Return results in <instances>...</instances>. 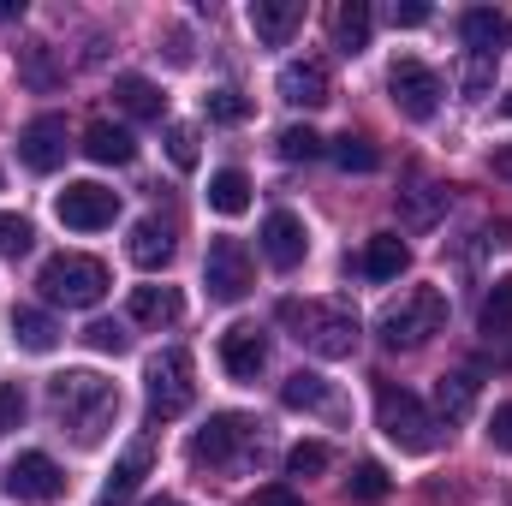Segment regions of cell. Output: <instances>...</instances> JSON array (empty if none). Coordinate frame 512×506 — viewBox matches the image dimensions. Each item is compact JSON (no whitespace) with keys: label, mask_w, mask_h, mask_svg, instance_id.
<instances>
[{"label":"cell","mask_w":512,"mask_h":506,"mask_svg":"<svg viewBox=\"0 0 512 506\" xmlns=\"http://www.w3.org/2000/svg\"><path fill=\"white\" fill-rule=\"evenodd\" d=\"M48 405L72 429L78 447H102L114 417H120V387L108 376H96V370H66V376L48 381Z\"/></svg>","instance_id":"6da1fadb"},{"label":"cell","mask_w":512,"mask_h":506,"mask_svg":"<svg viewBox=\"0 0 512 506\" xmlns=\"http://www.w3.org/2000/svg\"><path fill=\"white\" fill-rule=\"evenodd\" d=\"M280 328L316 358H352V346H358V316L334 298H286Z\"/></svg>","instance_id":"7a4b0ae2"},{"label":"cell","mask_w":512,"mask_h":506,"mask_svg":"<svg viewBox=\"0 0 512 506\" xmlns=\"http://www.w3.org/2000/svg\"><path fill=\"white\" fill-rule=\"evenodd\" d=\"M441 328H447V292H441V286H411L399 304H387L382 322H376V334H382L387 352H417V346H429Z\"/></svg>","instance_id":"3957f363"},{"label":"cell","mask_w":512,"mask_h":506,"mask_svg":"<svg viewBox=\"0 0 512 506\" xmlns=\"http://www.w3.org/2000/svg\"><path fill=\"white\" fill-rule=\"evenodd\" d=\"M376 429L399 453H435V441H441V417L411 387H393V381L376 387Z\"/></svg>","instance_id":"277c9868"},{"label":"cell","mask_w":512,"mask_h":506,"mask_svg":"<svg viewBox=\"0 0 512 506\" xmlns=\"http://www.w3.org/2000/svg\"><path fill=\"white\" fill-rule=\"evenodd\" d=\"M42 298L48 304H66V310H96L108 298V262L102 256H84V251H60L42 262L36 274Z\"/></svg>","instance_id":"5b68a950"},{"label":"cell","mask_w":512,"mask_h":506,"mask_svg":"<svg viewBox=\"0 0 512 506\" xmlns=\"http://www.w3.org/2000/svg\"><path fill=\"white\" fill-rule=\"evenodd\" d=\"M143 387H149V417H185L197 399V364L185 346H161L143 364Z\"/></svg>","instance_id":"8992f818"},{"label":"cell","mask_w":512,"mask_h":506,"mask_svg":"<svg viewBox=\"0 0 512 506\" xmlns=\"http://www.w3.org/2000/svg\"><path fill=\"white\" fill-rule=\"evenodd\" d=\"M251 441H256V423L245 417V411H215V417L191 435V465L221 471V465H233Z\"/></svg>","instance_id":"52a82bcc"},{"label":"cell","mask_w":512,"mask_h":506,"mask_svg":"<svg viewBox=\"0 0 512 506\" xmlns=\"http://www.w3.org/2000/svg\"><path fill=\"white\" fill-rule=\"evenodd\" d=\"M54 215H60V227H72V233H102V227H114L120 197H114L108 185H96V179H78V185H66V191L54 197Z\"/></svg>","instance_id":"ba28073f"},{"label":"cell","mask_w":512,"mask_h":506,"mask_svg":"<svg viewBox=\"0 0 512 506\" xmlns=\"http://www.w3.org/2000/svg\"><path fill=\"white\" fill-rule=\"evenodd\" d=\"M387 96H393V108H399L405 120H429V114L441 108V72L423 66V60H393Z\"/></svg>","instance_id":"9c48e42d"},{"label":"cell","mask_w":512,"mask_h":506,"mask_svg":"<svg viewBox=\"0 0 512 506\" xmlns=\"http://www.w3.org/2000/svg\"><path fill=\"white\" fill-rule=\"evenodd\" d=\"M256 268H251V251L239 245V239H215L209 256H203V286H209V298H221V304H239L245 292H251Z\"/></svg>","instance_id":"30bf717a"},{"label":"cell","mask_w":512,"mask_h":506,"mask_svg":"<svg viewBox=\"0 0 512 506\" xmlns=\"http://www.w3.org/2000/svg\"><path fill=\"white\" fill-rule=\"evenodd\" d=\"M6 495L12 501H60L66 495V471L48 453H18L6 465Z\"/></svg>","instance_id":"8fae6325"},{"label":"cell","mask_w":512,"mask_h":506,"mask_svg":"<svg viewBox=\"0 0 512 506\" xmlns=\"http://www.w3.org/2000/svg\"><path fill=\"white\" fill-rule=\"evenodd\" d=\"M66 149H72V143H66V120H60V114H36L30 126L18 131V155H24L30 173H54V167L66 161Z\"/></svg>","instance_id":"7c38bea8"},{"label":"cell","mask_w":512,"mask_h":506,"mask_svg":"<svg viewBox=\"0 0 512 506\" xmlns=\"http://www.w3.org/2000/svg\"><path fill=\"white\" fill-rule=\"evenodd\" d=\"M459 36H465V54H483V60H501L512 42V18L501 6H471L459 18Z\"/></svg>","instance_id":"4fadbf2b"},{"label":"cell","mask_w":512,"mask_h":506,"mask_svg":"<svg viewBox=\"0 0 512 506\" xmlns=\"http://www.w3.org/2000/svg\"><path fill=\"white\" fill-rule=\"evenodd\" d=\"M280 96L292 108H328L334 102V78H328L322 60H286L280 66Z\"/></svg>","instance_id":"5bb4252c"},{"label":"cell","mask_w":512,"mask_h":506,"mask_svg":"<svg viewBox=\"0 0 512 506\" xmlns=\"http://www.w3.org/2000/svg\"><path fill=\"white\" fill-rule=\"evenodd\" d=\"M262 364H268V340H262V328L233 322V328L221 334V370H227L233 381H256L262 376Z\"/></svg>","instance_id":"9a60e30c"},{"label":"cell","mask_w":512,"mask_h":506,"mask_svg":"<svg viewBox=\"0 0 512 506\" xmlns=\"http://www.w3.org/2000/svg\"><path fill=\"white\" fill-rule=\"evenodd\" d=\"M310 251V233H304V221L292 215V209H274L268 221H262V256L274 262V268H298Z\"/></svg>","instance_id":"2e32d148"},{"label":"cell","mask_w":512,"mask_h":506,"mask_svg":"<svg viewBox=\"0 0 512 506\" xmlns=\"http://www.w3.org/2000/svg\"><path fill=\"white\" fill-rule=\"evenodd\" d=\"M298 24H304V6L298 0H251V30H256L262 48H286Z\"/></svg>","instance_id":"e0dca14e"},{"label":"cell","mask_w":512,"mask_h":506,"mask_svg":"<svg viewBox=\"0 0 512 506\" xmlns=\"http://www.w3.org/2000/svg\"><path fill=\"white\" fill-rule=\"evenodd\" d=\"M78 149H84L90 161H102V167H126V161H137V137H131L126 126H114V120H90Z\"/></svg>","instance_id":"ac0fdd59"},{"label":"cell","mask_w":512,"mask_h":506,"mask_svg":"<svg viewBox=\"0 0 512 506\" xmlns=\"http://www.w3.org/2000/svg\"><path fill=\"white\" fill-rule=\"evenodd\" d=\"M126 310H131V322H143V328H173L185 316V298L173 286H131Z\"/></svg>","instance_id":"d6986e66"},{"label":"cell","mask_w":512,"mask_h":506,"mask_svg":"<svg viewBox=\"0 0 512 506\" xmlns=\"http://www.w3.org/2000/svg\"><path fill=\"white\" fill-rule=\"evenodd\" d=\"M405 268H411V251H405L399 233H376V239L364 245V256H358V274H364V280H399Z\"/></svg>","instance_id":"ffe728a7"},{"label":"cell","mask_w":512,"mask_h":506,"mask_svg":"<svg viewBox=\"0 0 512 506\" xmlns=\"http://www.w3.org/2000/svg\"><path fill=\"white\" fill-rule=\"evenodd\" d=\"M12 340L42 358V352L60 346V322H54L48 310H36V304H12Z\"/></svg>","instance_id":"44dd1931"},{"label":"cell","mask_w":512,"mask_h":506,"mask_svg":"<svg viewBox=\"0 0 512 506\" xmlns=\"http://www.w3.org/2000/svg\"><path fill=\"white\" fill-rule=\"evenodd\" d=\"M126 256L137 262V268H149V274L167 268V262H173V227H167V221H137Z\"/></svg>","instance_id":"7402d4cb"},{"label":"cell","mask_w":512,"mask_h":506,"mask_svg":"<svg viewBox=\"0 0 512 506\" xmlns=\"http://www.w3.org/2000/svg\"><path fill=\"white\" fill-rule=\"evenodd\" d=\"M370 30H376V12L364 0H340L334 6V48L340 54H364L370 48Z\"/></svg>","instance_id":"603a6c76"},{"label":"cell","mask_w":512,"mask_h":506,"mask_svg":"<svg viewBox=\"0 0 512 506\" xmlns=\"http://www.w3.org/2000/svg\"><path fill=\"white\" fill-rule=\"evenodd\" d=\"M149 459H155V447H149V441H131L126 459L108 471V489H102V495H108V506H114V501H131V495H137V483L149 477Z\"/></svg>","instance_id":"cb8c5ba5"},{"label":"cell","mask_w":512,"mask_h":506,"mask_svg":"<svg viewBox=\"0 0 512 506\" xmlns=\"http://www.w3.org/2000/svg\"><path fill=\"white\" fill-rule=\"evenodd\" d=\"M114 102L126 108L131 120H161L167 114V96L149 84V78H137V72H126V78H114Z\"/></svg>","instance_id":"d4e9b609"},{"label":"cell","mask_w":512,"mask_h":506,"mask_svg":"<svg viewBox=\"0 0 512 506\" xmlns=\"http://www.w3.org/2000/svg\"><path fill=\"white\" fill-rule=\"evenodd\" d=\"M209 209H215V215H245V209H251V179H245L239 167H221V173L209 179Z\"/></svg>","instance_id":"484cf974"},{"label":"cell","mask_w":512,"mask_h":506,"mask_svg":"<svg viewBox=\"0 0 512 506\" xmlns=\"http://www.w3.org/2000/svg\"><path fill=\"white\" fill-rule=\"evenodd\" d=\"M471 405H477V376H441L435 387V411H441V423H459V417H471Z\"/></svg>","instance_id":"4316f807"},{"label":"cell","mask_w":512,"mask_h":506,"mask_svg":"<svg viewBox=\"0 0 512 506\" xmlns=\"http://www.w3.org/2000/svg\"><path fill=\"white\" fill-rule=\"evenodd\" d=\"M280 405H292V411H322V405H328V381L310 376V370H298V376L280 381Z\"/></svg>","instance_id":"83f0119b"},{"label":"cell","mask_w":512,"mask_h":506,"mask_svg":"<svg viewBox=\"0 0 512 506\" xmlns=\"http://www.w3.org/2000/svg\"><path fill=\"white\" fill-rule=\"evenodd\" d=\"M387 489H393V483H387V471L376 465V459H364V465H358V471L346 477V501H358V506L387 501Z\"/></svg>","instance_id":"f1b7e54d"},{"label":"cell","mask_w":512,"mask_h":506,"mask_svg":"<svg viewBox=\"0 0 512 506\" xmlns=\"http://www.w3.org/2000/svg\"><path fill=\"white\" fill-rule=\"evenodd\" d=\"M328 155H334L346 173H376V161H382V155H376V143H370V137H352V131H346V137H334V143H328Z\"/></svg>","instance_id":"f546056e"},{"label":"cell","mask_w":512,"mask_h":506,"mask_svg":"<svg viewBox=\"0 0 512 506\" xmlns=\"http://www.w3.org/2000/svg\"><path fill=\"white\" fill-rule=\"evenodd\" d=\"M209 120H215V126H245V120H251V96L233 90V84L209 90Z\"/></svg>","instance_id":"4dcf8cb0"},{"label":"cell","mask_w":512,"mask_h":506,"mask_svg":"<svg viewBox=\"0 0 512 506\" xmlns=\"http://www.w3.org/2000/svg\"><path fill=\"white\" fill-rule=\"evenodd\" d=\"M483 334H512V274L507 280H495V292L483 298Z\"/></svg>","instance_id":"1f68e13d"},{"label":"cell","mask_w":512,"mask_h":506,"mask_svg":"<svg viewBox=\"0 0 512 506\" xmlns=\"http://www.w3.org/2000/svg\"><path fill=\"white\" fill-rule=\"evenodd\" d=\"M405 203H411V209H405V215H411V227H429V221L447 209V191H441V185H429V179H417V185L405 191Z\"/></svg>","instance_id":"d6a6232c"},{"label":"cell","mask_w":512,"mask_h":506,"mask_svg":"<svg viewBox=\"0 0 512 506\" xmlns=\"http://www.w3.org/2000/svg\"><path fill=\"white\" fill-rule=\"evenodd\" d=\"M334 465V453L322 447V441H298L292 453H286V477H322Z\"/></svg>","instance_id":"836d02e7"},{"label":"cell","mask_w":512,"mask_h":506,"mask_svg":"<svg viewBox=\"0 0 512 506\" xmlns=\"http://www.w3.org/2000/svg\"><path fill=\"white\" fill-rule=\"evenodd\" d=\"M274 143H280V161H316V155L328 149V143H322L310 126H286Z\"/></svg>","instance_id":"e575fe53"},{"label":"cell","mask_w":512,"mask_h":506,"mask_svg":"<svg viewBox=\"0 0 512 506\" xmlns=\"http://www.w3.org/2000/svg\"><path fill=\"white\" fill-rule=\"evenodd\" d=\"M489 84H495V60L465 54V66H459V90H465L471 102H483V96H489Z\"/></svg>","instance_id":"d590c367"},{"label":"cell","mask_w":512,"mask_h":506,"mask_svg":"<svg viewBox=\"0 0 512 506\" xmlns=\"http://www.w3.org/2000/svg\"><path fill=\"white\" fill-rule=\"evenodd\" d=\"M36 245V227L24 215H0V256H24Z\"/></svg>","instance_id":"8d00e7d4"},{"label":"cell","mask_w":512,"mask_h":506,"mask_svg":"<svg viewBox=\"0 0 512 506\" xmlns=\"http://www.w3.org/2000/svg\"><path fill=\"white\" fill-rule=\"evenodd\" d=\"M167 161L173 167H197V126H167Z\"/></svg>","instance_id":"74e56055"},{"label":"cell","mask_w":512,"mask_h":506,"mask_svg":"<svg viewBox=\"0 0 512 506\" xmlns=\"http://www.w3.org/2000/svg\"><path fill=\"white\" fill-rule=\"evenodd\" d=\"M84 340H90L96 352H114V358L126 352V328H120V322H108V316H102V322H90V328H84Z\"/></svg>","instance_id":"f35d334b"},{"label":"cell","mask_w":512,"mask_h":506,"mask_svg":"<svg viewBox=\"0 0 512 506\" xmlns=\"http://www.w3.org/2000/svg\"><path fill=\"white\" fill-rule=\"evenodd\" d=\"M18 423H24V387H18V381H6V387H0V435H6V429H18Z\"/></svg>","instance_id":"ab89813d"},{"label":"cell","mask_w":512,"mask_h":506,"mask_svg":"<svg viewBox=\"0 0 512 506\" xmlns=\"http://www.w3.org/2000/svg\"><path fill=\"white\" fill-rule=\"evenodd\" d=\"M24 78L36 84V90H48L54 84V66H48V48L36 42V48H24Z\"/></svg>","instance_id":"60d3db41"},{"label":"cell","mask_w":512,"mask_h":506,"mask_svg":"<svg viewBox=\"0 0 512 506\" xmlns=\"http://www.w3.org/2000/svg\"><path fill=\"white\" fill-rule=\"evenodd\" d=\"M489 441H495L501 453H512V399L507 405H495V417H489Z\"/></svg>","instance_id":"b9f144b4"},{"label":"cell","mask_w":512,"mask_h":506,"mask_svg":"<svg viewBox=\"0 0 512 506\" xmlns=\"http://www.w3.org/2000/svg\"><path fill=\"white\" fill-rule=\"evenodd\" d=\"M245 506H304V501H298V495H292L286 483H268V489H256V495H251Z\"/></svg>","instance_id":"7bdbcfd3"},{"label":"cell","mask_w":512,"mask_h":506,"mask_svg":"<svg viewBox=\"0 0 512 506\" xmlns=\"http://www.w3.org/2000/svg\"><path fill=\"white\" fill-rule=\"evenodd\" d=\"M387 18H393L399 30H417V24H429V6H423V0H405V6H393Z\"/></svg>","instance_id":"ee69618b"},{"label":"cell","mask_w":512,"mask_h":506,"mask_svg":"<svg viewBox=\"0 0 512 506\" xmlns=\"http://www.w3.org/2000/svg\"><path fill=\"white\" fill-rule=\"evenodd\" d=\"M495 173L512 185V143H501V149H495Z\"/></svg>","instance_id":"f6af8a7d"},{"label":"cell","mask_w":512,"mask_h":506,"mask_svg":"<svg viewBox=\"0 0 512 506\" xmlns=\"http://www.w3.org/2000/svg\"><path fill=\"white\" fill-rule=\"evenodd\" d=\"M6 18H18V0H0V24H6Z\"/></svg>","instance_id":"bcb514c9"},{"label":"cell","mask_w":512,"mask_h":506,"mask_svg":"<svg viewBox=\"0 0 512 506\" xmlns=\"http://www.w3.org/2000/svg\"><path fill=\"white\" fill-rule=\"evenodd\" d=\"M143 506H185V501H173V495H161V501H143Z\"/></svg>","instance_id":"7dc6e473"},{"label":"cell","mask_w":512,"mask_h":506,"mask_svg":"<svg viewBox=\"0 0 512 506\" xmlns=\"http://www.w3.org/2000/svg\"><path fill=\"white\" fill-rule=\"evenodd\" d=\"M501 114H507V120H512V90H507V102H501Z\"/></svg>","instance_id":"c3c4849f"},{"label":"cell","mask_w":512,"mask_h":506,"mask_svg":"<svg viewBox=\"0 0 512 506\" xmlns=\"http://www.w3.org/2000/svg\"><path fill=\"white\" fill-rule=\"evenodd\" d=\"M507 364H512V352H507Z\"/></svg>","instance_id":"681fc988"}]
</instances>
